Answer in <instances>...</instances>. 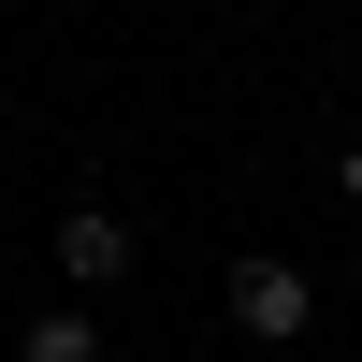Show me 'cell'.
<instances>
[{"mask_svg": "<svg viewBox=\"0 0 362 362\" xmlns=\"http://www.w3.org/2000/svg\"><path fill=\"white\" fill-rule=\"evenodd\" d=\"M305 319H319V276H305V261H232V334L290 348Z\"/></svg>", "mask_w": 362, "mask_h": 362, "instance_id": "cell-1", "label": "cell"}, {"mask_svg": "<svg viewBox=\"0 0 362 362\" xmlns=\"http://www.w3.org/2000/svg\"><path fill=\"white\" fill-rule=\"evenodd\" d=\"M131 276V218H116V203H73V218H58V290H116Z\"/></svg>", "mask_w": 362, "mask_h": 362, "instance_id": "cell-2", "label": "cell"}, {"mask_svg": "<svg viewBox=\"0 0 362 362\" xmlns=\"http://www.w3.org/2000/svg\"><path fill=\"white\" fill-rule=\"evenodd\" d=\"M15 362H102V319H87V305H44L15 334Z\"/></svg>", "mask_w": 362, "mask_h": 362, "instance_id": "cell-3", "label": "cell"}, {"mask_svg": "<svg viewBox=\"0 0 362 362\" xmlns=\"http://www.w3.org/2000/svg\"><path fill=\"white\" fill-rule=\"evenodd\" d=\"M334 189H348V203H362V131H348V160H334Z\"/></svg>", "mask_w": 362, "mask_h": 362, "instance_id": "cell-4", "label": "cell"}]
</instances>
